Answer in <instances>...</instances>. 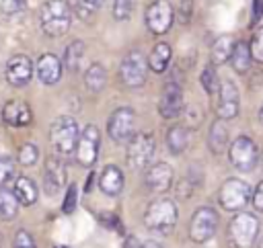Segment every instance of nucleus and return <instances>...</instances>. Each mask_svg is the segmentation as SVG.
<instances>
[{"label":"nucleus","mask_w":263,"mask_h":248,"mask_svg":"<svg viewBox=\"0 0 263 248\" xmlns=\"http://www.w3.org/2000/svg\"><path fill=\"white\" fill-rule=\"evenodd\" d=\"M41 29L49 37H60L70 29L72 23V10L66 0H47L41 6Z\"/></svg>","instance_id":"f257e3e1"},{"label":"nucleus","mask_w":263,"mask_h":248,"mask_svg":"<svg viewBox=\"0 0 263 248\" xmlns=\"http://www.w3.org/2000/svg\"><path fill=\"white\" fill-rule=\"evenodd\" d=\"M78 135H80L78 123L74 117H68V115L58 117L49 127V141H51L53 150L62 156H70L76 150Z\"/></svg>","instance_id":"f03ea898"},{"label":"nucleus","mask_w":263,"mask_h":248,"mask_svg":"<svg viewBox=\"0 0 263 248\" xmlns=\"http://www.w3.org/2000/svg\"><path fill=\"white\" fill-rule=\"evenodd\" d=\"M259 219L253 213L238 211L230 225H228V238L234 248H253L259 238Z\"/></svg>","instance_id":"7ed1b4c3"},{"label":"nucleus","mask_w":263,"mask_h":248,"mask_svg":"<svg viewBox=\"0 0 263 248\" xmlns=\"http://www.w3.org/2000/svg\"><path fill=\"white\" fill-rule=\"evenodd\" d=\"M177 223V205L171 199H156L144 213V225L158 234H168Z\"/></svg>","instance_id":"20e7f679"},{"label":"nucleus","mask_w":263,"mask_h":248,"mask_svg":"<svg viewBox=\"0 0 263 248\" xmlns=\"http://www.w3.org/2000/svg\"><path fill=\"white\" fill-rule=\"evenodd\" d=\"M251 197H253L251 187L240 178L224 180L220 187V193H218V201H220L222 209H226V211H242L247 207V203L251 201Z\"/></svg>","instance_id":"39448f33"},{"label":"nucleus","mask_w":263,"mask_h":248,"mask_svg":"<svg viewBox=\"0 0 263 248\" xmlns=\"http://www.w3.org/2000/svg\"><path fill=\"white\" fill-rule=\"evenodd\" d=\"M154 150H156V143L150 133H134L132 139L127 141V152H125L127 166L134 170L148 168L154 156Z\"/></svg>","instance_id":"423d86ee"},{"label":"nucleus","mask_w":263,"mask_h":248,"mask_svg":"<svg viewBox=\"0 0 263 248\" xmlns=\"http://www.w3.org/2000/svg\"><path fill=\"white\" fill-rule=\"evenodd\" d=\"M228 158H230V164L240 170V172H249L255 168V164L259 162V150L255 146V141L247 135H238L230 148H228Z\"/></svg>","instance_id":"0eeeda50"},{"label":"nucleus","mask_w":263,"mask_h":248,"mask_svg":"<svg viewBox=\"0 0 263 248\" xmlns=\"http://www.w3.org/2000/svg\"><path fill=\"white\" fill-rule=\"evenodd\" d=\"M218 230V213L212 207H199L189 221V238L195 244H203L214 238Z\"/></svg>","instance_id":"6e6552de"},{"label":"nucleus","mask_w":263,"mask_h":248,"mask_svg":"<svg viewBox=\"0 0 263 248\" xmlns=\"http://www.w3.org/2000/svg\"><path fill=\"white\" fill-rule=\"evenodd\" d=\"M146 72H148V59L144 57L142 51H129L119 66V78L125 86L138 88L146 82Z\"/></svg>","instance_id":"1a4fd4ad"},{"label":"nucleus","mask_w":263,"mask_h":248,"mask_svg":"<svg viewBox=\"0 0 263 248\" xmlns=\"http://www.w3.org/2000/svg\"><path fill=\"white\" fill-rule=\"evenodd\" d=\"M109 137L117 143H127L136 131V115L129 107H119L111 113L107 123Z\"/></svg>","instance_id":"9d476101"},{"label":"nucleus","mask_w":263,"mask_h":248,"mask_svg":"<svg viewBox=\"0 0 263 248\" xmlns=\"http://www.w3.org/2000/svg\"><path fill=\"white\" fill-rule=\"evenodd\" d=\"M99 148H101V133L95 125H86L80 135H78V143H76V160L78 164L90 168L97 162L99 156Z\"/></svg>","instance_id":"9b49d317"},{"label":"nucleus","mask_w":263,"mask_h":248,"mask_svg":"<svg viewBox=\"0 0 263 248\" xmlns=\"http://www.w3.org/2000/svg\"><path fill=\"white\" fill-rule=\"evenodd\" d=\"M175 18L173 6L168 4V0H154L148 8H146V27L154 33V35H162L171 29Z\"/></svg>","instance_id":"f8f14e48"},{"label":"nucleus","mask_w":263,"mask_h":248,"mask_svg":"<svg viewBox=\"0 0 263 248\" xmlns=\"http://www.w3.org/2000/svg\"><path fill=\"white\" fill-rule=\"evenodd\" d=\"M240 111V96H238V88L234 86L232 80H224L220 82L218 88V102H216V113L220 119L228 121L234 119Z\"/></svg>","instance_id":"ddd939ff"},{"label":"nucleus","mask_w":263,"mask_h":248,"mask_svg":"<svg viewBox=\"0 0 263 248\" xmlns=\"http://www.w3.org/2000/svg\"><path fill=\"white\" fill-rule=\"evenodd\" d=\"M4 76H6V80H8L10 86H25L33 78V61L27 55H23V53L12 55L6 61Z\"/></svg>","instance_id":"4468645a"},{"label":"nucleus","mask_w":263,"mask_h":248,"mask_svg":"<svg viewBox=\"0 0 263 248\" xmlns=\"http://www.w3.org/2000/svg\"><path fill=\"white\" fill-rule=\"evenodd\" d=\"M183 111V90L177 82H168L158 100V113L164 119H173Z\"/></svg>","instance_id":"2eb2a0df"},{"label":"nucleus","mask_w":263,"mask_h":248,"mask_svg":"<svg viewBox=\"0 0 263 248\" xmlns=\"http://www.w3.org/2000/svg\"><path fill=\"white\" fill-rule=\"evenodd\" d=\"M144 182L152 193H166L173 184V168L166 162H156L146 170Z\"/></svg>","instance_id":"dca6fc26"},{"label":"nucleus","mask_w":263,"mask_h":248,"mask_svg":"<svg viewBox=\"0 0 263 248\" xmlns=\"http://www.w3.org/2000/svg\"><path fill=\"white\" fill-rule=\"evenodd\" d=\"M66 166L58 158H49L45 164V178H43V189L49 197L58 195L66 187Z\"/></svg>","instance_id":"f3484780"},{"label":"nucleus","mask_w":263,"mask_h":248,"mask_svg":"<svg viewBox=\"0 0 263 248\" xmlns=\"http://www.w3.org/2000/svg\"><path fill=\"white\" fill-rule=\"evenodd\" d=\"M2 119L12 127H25L31 123L33 115H31V109L25 100L12 98L2 107Z\"/></svg>","instance_id":"a211bd4d"},{"label":"nucleus","mask_w":263,"mask_h":248,"mask_svg":"<svg viewBox=\"0 0 263 248\" xmlns=\"http://www.w3.org/2000/svg\"><path fill=\"white\" fill-rule=\"evenodd\" d=\"M37 76L47 86L55 84L62 78V61L53 53H43L37 59Z\"/></svg>","instance_id":"6ab92c4d"},{"label":"nucleus","mask_w":263,"mask_h":248,"mask_svg":"<svg viewBox=\"0 0 263 248\" xmlns=\"http://www.w3.org/2000/svg\"><path fill=\"white\" fill-rule=\"evenodd\" d=\"M99 187H101V191L105 195L117 197L121 193V189H123V172H121V168L113 166V164L105 166L101 176H99Z\"/></svg>","instance_id":"aec40b11"},{"label":"nucleus","mask_w":263,"mask_h":248,"mask_svg":"<svg viewBox=\"0 0 263 248\" xmlns=\"http://www.w3.org/2000/svg\"><path fill=\"white\" fill-rule=\"evenodd\" d=\"M171 57H173L171 45L164 43V41H160V43H156V45L152 47V51H150V55H148V68H150L152 72H156V74H162V72L168 68Z\"/></svg>","instance_id":"412c9836"},{"label":"nucleus","mask_w":263,"mask_h":248,"mask_svg":"<svg viewBox=\"0 0 263 248\" xmlns=\"http://www.w3.org/2000/svg\"><path fill=\"white\" fill-rule=\"evenodd\" d=\"M12 193L14 197L18 199L21 205H33L37 201V184L29 178V176H16L14 178V187H12Z\"/></svg>","instance_id":"4be33fe9"},{"label":"nucleus","mask_w":263,"mask_h":248,"mask_svg":"<svg viewBox=\"0 0 263 248\" xmlns=\"http://www.w3.org/2000/svg\"><path fill=\"white\" fill-rule=\"evenodd\" d=\"M208 146L214 154H222L228 146V129L224 125V119H216L210 125V133H208Z\"/></svg>","instance_id":"5701e85b"},{"label":"nucleus","mask_w":263,"mask_h":248,"mask_svg":"<svg viewBox=\"0 0 263 248\" xmlns=\"http://www.w3.org/2000/svg\"><path fill=\"white\" fill-rule=\"evenodd\" d=\"M251 61H253V55H251L249 43H245V41H234V47H232V53H230V64H232L234 72H238V74L249 72Z\"/></svg>","instance_id":"b1692460"},{"label":"nucleus","mask_w":263,"mask_h":248,"mask_svg":"<svg viewBox=\"0 0 263 248\" xmlns=\"http://www.w3.org/2000/svg\"><path fill=\"white\" fill-rule=\"evenodd\" d=\"M232 47H234V39H232L230 35H220V37L214 41V45H212V53H210L212 64H214V66L226 64V61L230 59Z\"/></svg>","instance_id":"393cba45"},{"label":"nucleus","mask_w":263,"mask_h":248,"mask_svg":"<svg viewBox=\"0 0 263 248\" xmlns=\"http://www.w3.org/2000/svg\"><path fill=\"white\" fill-rule=\"evenodd\" d=\"M84 84L90 92H101L107 84V70L103 64H90L84 72Z\"/></svg>","instance_id":"a878e982"},{"label":"nucleus","mask_w":263,"mask_h":248,"mask_svg":"<svg viewBox=\"0 0 263 248\" xmlns=\"http://www.w3.org/2000/svg\"><path fill=\"white\" fill-rule=\"evenodd\" d=\"M16 213H18V199L14 197V193L10 189H6L2 184L0 187V219L10 221L16 217Z\"/></svg>","instance_id":"bb28decb"},{"label":"nucleus","mask_w":263,"mask_h":248,"mask_svg":"<svg viewBox=\"0 0 263 248\" xmlns=\"http://www.w3.org/2000/svg\"><path fill=\"white\" fill-rule=\"evenodd\" d=\"M187 143H189V131H187V127L175 125V127L168 129V133H166V146H168L171 154H181V152H185Z\"/></svg>","instance_id":"cd10ccee"},{"label":"nucleus","mask_w":263,"mask_h":248,"mask_svg":"<svg viewBox=\"0 0 263 248\" xmlns=\"http://www.w3.org/2000/svg\"><path fill=\"white\" fill-rule=\"evenodd\" d=\"M82 57H84V43H82V41H72V43L66 47V51H64V64H66V68L72 70V72L78 70Z\"/></svg>","instance_id":"c85d7f7f"},{"label":"nucleus","mask_w":263,"mask_h":248,"mask_svg":"<svg viewBox=\"0 0 263 248\" xmlns=\"http://www.w3.org/2000/svg\"><path fill=\"white\" fill-rule=\"evenodd\" d=\"M201 86H203V90L208 92V94H214V92H218V88H220V80H218V74H216V70H214V66H208L203 72H201Z\"/></svg>","instance_id":"c756f323"},{"label":"nucleus","mask_w":263,"mask_h":248,"mask_svg":"<svg viewBox=\"0 0 263 248\" xmlns=\"http://www.w3.org/2000/svg\"><path fill=\"white\" fill-rule=\"evenodd\" d=\"M16 158H18V164H23V166H33V164L37 162V158H39V148H37L35 143H23Z\"/></svg>","instance_id":"7c9ffc66"},{"label":"nucleus","mask_w":263,"mask_h":248,"mask_svg":"<svg viewBox=\"0 0 263 248\" xmlns=\"http://www.w3.org/2000/svg\"><path fill=\"white\" fill-rule=\"evenodd\" d=\"M76 14L80 18H90L101 6H103V0H76Z\"/></svg>","instance_id":"2f4dec72"},{"label":"nucleus","mask_w":263,"mask_h":248,"mask_svg":"<svg viewBox=\"0 0 263 248\" xmlns=\"http://www.w3.org/2000/svg\"><path fill=\"white\" fill-rule=\"evenodd\" d=\"M134 12V0H115L113 2V18L127 20Z\"/></svg>","instance_id":"473e14b6"},{"label":"nucleus","mask_w":263,"mask_h":248,"mask_svg":"<svg viewBox=\"0 0 263 248\" xmlns=\"http://www.w3.org/2000/svg\"><path fill=\"white\" fill-rule=\"evenodd\" d=\"M249 47H251L253 59L259 61V64H263V27H259V29L255 31V35H253Z\"/></svg>","instance_id":"72a5a7b5"},{"label":"nucleus","mask_w":263,"mask_h":248,"mask_svg":"<svg viewBox=\"0 0 263 248\" xmlns=\"http://www.w3.org/2000/svg\"><path fill=\"white\" fill-rule=\"evenodd\" d=\"M76 201H78V187L72 182V184H68V191H66V195H64L62 211H64V213H74Z\"/></svg>","instance_id":"f704fd0d"},{"label":"nucleus","mask_w":263,"mask_h":248,"mask_svg":"<svg viewBox=\"0 0 263 248\" xmlns=\"http://www.w3.org/2000/svg\"><path fill=\"white\" fill-rule=\"evenodd\" d=\"M12 248H37V244L27 230H18L12 240Z\"/></svg>","instance_id":"c9c22d12"},{"label":"nucleus","mask_w":263,"mask_h":248,"mask_svg":"<svg viewBox=\"0 0 263 248\" xmlns=\"http://www.w3.org/2000/svg\"><path fill=\"white\" fill-rule=\"evenodd\" d=\"M14 176V162L10 158H0V187Z\"/></svg>","instance_id":"e433bc0d"},{"label":"nucleus","mask_w":263,"mask_h":248,"mask_svg":"<svg viewBox=\"0 0 263 248\" xmlns=\"http://www.w3.org/2000/svg\"><path fill=\"white\" fill-rule=\"evenodd\" d=\"M0 8H2L4 14L12 16V14H16V12H21L25 8V0H2Z\"/></svg>","instance_id":"4c0bfd02"},{"label":"nucleus","mask_w":263,"mask_h":248,"mask_svg":"<svg viewBox=\"0 0 263 248\" xmlns=\"http://www.w3.org/2000/svg\"><path fill=\"white\" fill-rule=\"evenodd\" d=\"M191 10H193V2H191V0H181V4H179V20H181L183 25L189 23Z\"/></svg>","instance_id":"58836bf2"},{"label":"nucleus","mask_w":263,"mask_h":248,"mask_svg":"<svg viewBox=\"0 0 263 248\" xmlns=\"http://www.w3.org/2000/svg\"><path fill=\"white\" fill-rule=\"evenodd\" d=\"M251 201H253V205H255V209L263 213V180H261V182L257 184V189H255V193H253V197H251Z\"/></svg>","instance_id":"ea45409f"},{"label":"nucleus","mask_w":263,"mask_h":248,"mask_svg":"<svg viewBox=\"0 0 263 248\" xmlns=\"http://www.w3.org/2000/svg\"><path fill=\"white\" fill-rule=\"evenodd\" d=\"M263 16V0H253V23H259Z\"/></svg>","instance_id":"a19ab883"},{"label":"nucleus","mask_w":263,"mask_h":248,"mask_svg":"<svg viewBox=\"0 0 263 248\" xmlns=\"http://www.w3.org/2000/svg\"><path fill=\"white\" fill-rule=\"evenodd\" d=\"M123 248H142V244H140V240L136 236H129V238H125Z\"/></svg>","instance_id":"79ce46f5"},{"label":"nucleus","mask_w":263,"mask_h":248,"mask_svg":"<svg viewBox=\"0 0 263 248\" xmlns=\"http://www.w3.org/2000/svg\"><path fill=\"white\" fill-rule=\"evenodd\" d=\"M142 248H162L158 242H154V240H148V242H144L142 244Z\"/></svg>","instance_id":"37998d69"},{"label":"nucleus","mask_w":263,"mask_h":248,"mask_svg":"<svg viewBox=\"0 0 263 248\" xmlns=\"http://www.w3.org/2000/svg\"><path fill=\"white\" fill-rule=\"evenodd\" d=\"M255 244H257V248H263V236H261V238H257V242H255Z\"/></svg>","instance_id":"c03bdc74"},{"label":"nucleus","mask_w":263,"mask_h":248,"mask_svg":"<svg viewBox=\"0 0 263 248\" xmlns=\"http://www.w3.org/2000/svg\"><path fill=\"white\" fill-rule=\"evenodd\" d=\"M259 121H261V125H263V105H261V109H259Z\"/></svg>","instance_id":"a18cd8bd"},{"label":"nucleus","mask_w":263,"mask_h":248,"mask_svg":"<svg viewBox=\"0 0 263 248\" xmlns=\"http://www.w3.org/2000/svg\"><path fill=\"white\" fill-rule=\"evenodd\" d=\"M259 162H261V168H263V152H261V156H259Z\"/></svg>","instance_id":"49530a36"}]
</instances>
